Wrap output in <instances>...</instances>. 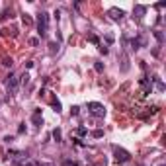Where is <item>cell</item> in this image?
I'll return each instance as SVG.
<instances>
[{
	"mask_svg": "<svg viewBox=\"0 0 166 166\" xmlns=\"http://www.w3.org/2000/svg\"><path fill=\"white\" fill-rule=\"evenodd\" d=\"M57 47H59L57 43H51V53H55V51H57Z\"/></svg>",
	"mask_w": 166,
	"mask_h": 166,
	"instance_id": "30",
	"label": "cell"
},
{
	"mask_svg": "<svg viewBox=\"0 0 166 166\" xmlns=\"http://www.w3.org/2000/svg\"><path fill=\"white\" fill-rule=\"evenodd\" d=\"M76 135L84 137V135H88V129H86V127H78V129H76Z\"/></svg>",
	"mask_w": 166,
	"mask_h": 166,
	"instance_id": "17",
	"label": "cell"
},
{
	"mask_svg": "<svg viewBox=\"0 0 166 166\" xmlns=\"http://www.w3.org/2000/svg\"><path fill=\"white\" fill-rule=\"evenodd\" d=\"M108 14H110V18L113 20V22H119V20H123V18H125V12H123L121 8H110V10H108Z\"/></svg>",
	"mask_w": 166,
	"mask_h": 166,
	"instance_id": "6",
	"label": "cell"
},
{
	"mask_svg": "<svg viewBox=\"0 0 166 166\" xmlns=\"http://www.w3.org/2000/svg\"><path fill=\"white\" fill-rule=\"evenodd\" d=\"M151 82H155L158 90H164V84H162V80H160L158 76H153V78H151Z\"/></svg>",
	"mask_w": 166,
	"mask_h": 166,
	"instance_id": "10",
	"label": "cell"
},
{
	"mask_svg": "<svg viewBox=\"0 0 166 166\" xmlns=\"http://www.w3.org/2000/svg\"><path fill=\"white\" fill-rule=\"evenodd\" d=\"M12 141H14V135H6L4 137V143H12Z\"/></svg>",
	"mask_w": 166,
	"mask_h": 166,
	"instance_id": "24",
	"label": "cell"
},
{
	"mask_svg": "<svg viewBox=\"0 0 166 166\" xmlns=\"http://www.w3.org/2000/svg\"><path fill=\"white\" fill-rule=\"evenodd\" d=\"M4 86H6V90L14 96V94L18 92V86H20V78L16 76L14 72H10V74L6 76V80H4Z\"/></svg>",
	"mask_w": 166,
	"mask_h": 166,
	"instance_id": "2",
	"label": "cell"
},
{
	"mask_svg": "<svg viewBox=\"0 0 166 166\" xmlns=\"http://www.w3.org/2000/svg\"><path fill=\"white\" fill-rule=\"evenodd\" d=\"M31 121L35 127H41L43 125V117H41V110L39 108H35V111H33V115H31Z\"/></svg>",
	"mask_w": 166,
	"mask_h": 166,
	"instance_id": "8",
	"label": "cell"
},
{
	"mask_svg": "<svg viewBox=\"0 0 166 166\" xmlns=\"http://www.w3.org/2000/svg\"><path fill=\"white\" fill-rule=\"evenodd\" d=\"M113 155H115V160L117 162H129L131 160V155H129V151H125L121 147H113Z\"/></svg>",
	"mask_w": 166,
	"mask_h": 166,
	"instance_id": "4",
	"label": "cell"
},
{
	"mask_svg": "<svg viewBox=\"0 0 166 166\" xmlns=\"http://www.w3.org/2000/svg\"><path fill=\"white\" fill-rule=\"evenodd\" d=\"M53 16H55V20L59 22V18H61V10H55V14H53Z\"/></svg>",
	"mask_w": 166,
	"mask_h": 166,
	"instance_id": "29",
	"label": "cell"
},
{
	"mask_svg": "<svg viewBox=\"0 0 166 166\" xmlns=\"http://www.w3.org/2000/svg\"><path fill=\"white\" fill-rule=\"evenodd\" d=\"M22 22L25 23V25H31V23H33V20L29 18V14H23V16H22Z\"/></svg>",
	"mask_w": 166,
	"mask_h": 166,
	"instance_id": "15",
	"label": "cell"
},
{
	"mask_svg": "<svg viewBox=\"0 0 166 166\" xmlns=\"http://www.w3.org/2000/svg\"><path fill=\"white\" fill-rule=\"evenodd\" d=\"M78 113H80V108H78V106H72V108H70V115H74V117H76Z\"/></svg>",
	"mask_w": 166,
	"mask_h": 166,
	"instance_id": "19",
	"label": "cell"
},
{
	"mask_svg": "<svg viewBox=\"0 0 166 166\" xmlns=\"http://www.w3.org/2000/svg\"><path fill=\"white\" fill-rule=\"evenodd\" d=\"M94 70H96V72H104V63H96V65H94Z\"/></svg>",
	"mask_w": 166,
	"mask_h": 166,
	"instance_id": "18",
	"label": "cell"
},
{
	"mask_svg": "<svg viewBox=\"0 0 166 166\" xmlns=\"http://www.w3.org/2000/svg\"><path fill=\"white\" fill-rule=\"evenodd\" d=\"M25 131V123H20V127H18V133H23Z\"/></svg>",
	"mask_w": 166,
	"mask_h": 166,
	"instance_id": "27",
	"label": "cell"
},
{
	"mask_svg": "<svg viewBox=\"0 0 166 166\" xmlns=\"http://www.w3.org/2000/svg\"><path fill=\"white\" fill-rule=\"evenodd\" d=\"M53 139H55L57 143H61V139H63V133H61V129H53Z\"/></svg>",
	"mask_w": 166,
	"mask_h": 166,
	"instance_id": "11",
	"label": "cell"
},
{
	"mask_svg": "<svg viewBox=\"0 0 166 166\" xmlns=\"http://www.w3.org/2000/svg\"><path fill=\"white\" fill-rule=\"evenodd\" d=\"M141 45H143V39H141V37H135V39H131V49H133V51L141 49Z\"/></svg>",
	"mask_w": 166,
	"mask_h": 166,
	"instance_id": "9",
	"label": "cell"
},
{
	"mask_svg": "<svg viewBox=\"0 0 166 166\" xmlns=\"http://www.w3.org/2000/svg\"><path fill=\"white\" fill-rule=\"evenodd\" d=\"M90 41H92V43H100V39L96 37V35H90Z\"/></svg>",
	"mask_w": 166,
	"mask_h": 166,
	"instance_id": "28",
	"label": "cell"
},
{
	"mask_svg": "<svg viewBox=\"0 0 166 166\" xmlns=\"http://www.w3.org/2000/svg\"><path fill=\"white\" fill-rule=\"evenodd\" d=\"M147 12V6H135V14H139L137 18H141V14H145Z\"/></svg>",
	"mask_w": 166,
	"mask_h": 166,
	"instance_id": "14",
	"label": "cell"
},
{
	"mask_svg": "<svg viewBox=\"0 0 166 166\" xmlns=\"http://www.w3.org/2000/svg\"><path fill=\"white\" fill-rule=\"evenodd\" d=\"M8 156L14 160V164H16V162H22V160L27 158V155H25L23 151H8Z\"/></svg>",
	"mask_w": 166,
	"mask_h": 166,
	"instance_id": "7",
	"label": "cell"
},
{
	"mask_svg": "<svg viewBox=\"0 0 166 166\" xmlns=\"http://www.w3.org/2000/svg\"><path fill=\"white\" fill-rule=\"evenodd\" d=\"M35 166H53V164H47V162H35Z\"/></svg>",
	"mask_w": 166,
	"mask_h": 166,
	"instance_id": "31",
	"label": "cell"
},
{
	"mask_svg": "<svg viewBox=\"0 0 166 166\" xmlns=\"http://www.w3.org/2000/svg\"><path fill=\"white\" fill-rule=\"evenodd\" d=\"M139 84H141V88H143V96H149V94L153 92V82H151V78L143 76L139 80Z\"/></svg>",
	"mask_w": 166,
	"mask_h": 166,
	"instance_id": "5",
	"label": "cell"
},
{
	"mask_svg": "<svg viewBox=\"0 0 166 166\" xmlns=\"http://www.w3.org/2000/svg\"><path fill=\"white\" fill-rule=\"evenodd\" d=\"M106 43H108V45L113 43V35H106Z\"/></svg>",
	"mask_w": 166,
	"mask_h": 166,
	"instance_id": "25",
	"label": "cell"
},
{
	"mask_svg": "<svg viewBox=\"0 0 166 166\" xmlns=\"http://www.w3.org/2000/svg\"><path fill=\"white\" fill-rule=\"evenodd\" d=\"M92 137H96V139H102V137H104V131H102V129H96V131L92 133Z\"/></svg>",
	"mask_w": 166,
	"mask_h": 166,
	"instance_id": "20",
	"label": "cell"
},
{
	"mask_svg": "<svg viewBox=\"0 0 166 166\" xmlns=\"http://www.w3.org/2000/svg\"><path fill=\"white\" fill-rule=\"evenodd\" d=\"M155 37H156V41H158V43H164V35H162L160 29H155Z\"/></svg>",
	"mask_w": 166,
	"mask_h": 166,
	"instance_id": "12",
	"label": "cell"
},
{
	"mask_svg": "<svg viewBox=\"0 0 166 166\" xmlns=\"http://www.w3.org/2000/svg\"><path fill=\"white\" fill-rule=\"evenodd\" d=\"M100 53H102V55H108V53H110V49H108L106 45H100Z\"/></svg>",
	"mask_w": 166,
	"mask_h": 166,
	"instance_id": "22",
	"label": "cell"
},
{
	"mask_svg": "<svg viewBox=\"0 0 166 166\" xmlns=\"http://www.w3.org/2000/svg\"><path fill=\"white\" fill-rule=\"evenodd\" d=\"M63 166H80L76 162V160H65V162H63Z\"/></svg>",
	"mask_w": 166,
	"mask_h": 166,
	"instance_id": "21",
	"label": "cell"
},
{
	"mask_svg": "<svg viewBox=\"0 0 166 166\" xmlns=\"http://www.w3.org/2000/svg\"><path fill=\"white\" fill-rule=\"evenodd\" d=\"M88 111L94 115V117H104V115H106V108H104V104H100V102H88Z\"/></svg>",
	"mask_w": 166,
	"mask_h": 166,
	"instance_id": "3",
	"label": "cell"
},
{
	"mask_svg": "<svg viewBox=\"0 0 166 166\" xmlns=\"http://www.w3.org/2000/svg\"><path fill=\"white\" fill-rule=\"evenodd\" d=\"M37 33H39V37H47L49 35V14L47 12H41L39 16H37Z\"/></svg>",
	"mask_w": 166,
	"mask_h": 166,
	"instance_id": "1",
	"label": "cell"
},
{
	"mask_svg": "<svg viewBox=\"0 0 166 166\" xmlns=\"http://www.w3.org/2000/svg\"><path fill=\"white\" fill-rule=\"evenodd\" d=\"M51 106H53V111H55V113H61V102L53 100V104H51Z\"/></svg>",
	"mask_w": 166,
	"mask_h": 166,
	"instance_id": "16",
	"label": "cell"
},
{
	"mask_svg": "<svg viewBox=\"0 0 166 166\" xmlns=\"http://www.w3.org/2000/svg\"><path fill=\"white\" fill-rule=\"evenodd\" d=\"M2 65H4V66H12V65H14V61H12V59H8V57H6V59H4V61H2Z\"/></svg>",
	"mask_w": 166,
	"mask_h": 166,
	"instance_id": "23",
	"label": "cell"
},
{
	"mask_svg": "<svg viewBox=\"0 0 166 166\" xmlns=\"http://www.w3.org/2000/svg\"><path fill=\"white\" fill-rule=\"evenodd\" d=\"M158 166H164V162H160V164H158Z\"/></svg>",
	"mask_w": 166,
	"mask_h": 166,
	"instance_id": "32",
	"label": "cell"
},
{
	"mask_svg": "<svg viewBox=\"0 0 166 166\" xmlns=\"http://www.w3.org/2000/svg\"><path fill=\"white\" fill-rule=\"evenodd\" d=\"M29 43H31L33 47H37V45H39V39H37V37H33V39H31V41H29Z\"/></svg>",
	"mask_w": 166,
	"mask_h": 166,
	"instance_id": "26",
	"label": "cell"
},
{
	"mask_svg": "<svg viewBox=\"0 0 166 166\" xmlns=\"http://www.w3.org/2000/svg\"><path fill=\"white\" fill-rule=\"evenodd\" d=\"M20 84H23V86H27V84H29V74H27V72H23V74H22V78H20Z\"/></svg>",
	"mask_w": 166,
	"mask_h": 166,
	"instance_id": "13",
	"label": "cell"
}]
</instances>
